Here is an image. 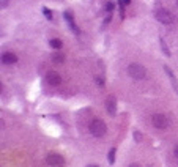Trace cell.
<instances>
[{"instance_id":"6da1fadb","label":"cell","mask_w":178,"mask_h":167,"mask_svg":"<svg viewBox=\"0 0 178 167\" xmlns=\"http://www.w3.org/2000/svg\"><path fill=\"white\" fill-rule=\"evenodd\" d=\"M88 129H90V133L93 134L95 137H103V136L106 134V131H107V126H106V123H104L103 120L95 118V120H91V122H90Z\"/></svg>"},{"instance_id":"7a4b0ae2","label":"cell","mask_w":178,"mask_h":167,"mask_svg":"<svg viewBox=\"0 0 178 167\" xmlns=\"http://www.w3.org/2000/svg\"><path fill=\"white\" fill-rule=\"evenodd\" d=\"M154 17H156L159 22H162V24H173V22H175V16L165 8H156V11H154Z\"/></svg>"},{"instance_id":"3957f363","label":"cell","mask_w":178,"mask_h":167,"mask_svg":"<svg viewBox=\"0 0 178 167\" xmlns=\"http://www.w3.org/2000/svg\"><path fill=\"white\" fill-rule=\"evenodd\" d=\"M128 74L133 77V79L140 80V79H144V77H145L147 71H145V68L142 66V65H139V63H131L129 66H128Z\"/></svg>"},{"instance_id":"277c9868","label":"cell","mask_w":178,"mask_h":167,"mask_svg":"<svg viewBox=\"0 0 178 167\" xmlns=\"http://www.w3.org/2000/svg\"><path fill=\"white\" fill-rule=\"evenodd\" d=\"M151 122H153V126L158 128V129H165V128L169 126L167 117H165V115H162V114H154L153 118H151Z\"/></svg>"},{"instance_id":"5b68a950","label":"cell","mask_w":178,"mask_h":167,"mask_svg":"<svg viewBox=\"0 0 178 167\" xmlns=\"http://www.w3.org/2000/svg\"><path fill=\"white\" fill-rule=\"evenodd\" d=\"M46 162H47L49 166H52V167H61L65 161H63V158H61L60 154H57V153H49L47 158H46Z\"/></svg>"},{"instance_id":"8992f818","label":"cell","mask_w":178,"mask_h":167,"mask_svg":"<svg viewBox=\"0 0 178 167\" xmlns=\"http://www.w3.org/2000/svg\"><path fill=\"white\" fill-rule=\"evenodd\" d=\"M106 110H107V114L115 115V112H117V101H115L114 96H107V99H106Z\"/></svg>"},{"instance_id":"52a82bcc","label":"cell","mask_w":178,"mask_h":167,"mask_svg":"<svg viewBox=\"0 0 178 167\" xmlns=\"http://www.w3.org/2000/svg\"><path fill=\"white\" fill-rule=\"evenodd\" d=\"M46 80H47L51 85H59L61 82V77L57 71H49L47 74H46Z\"/></svg>"},{"instance_id":"ba28073f","label":"cell","mask_w":178,"mask_h":167,"mask_svg":"<svg viewBox=\"0 0 178 167\" xmlns=\"http://www.w3.org/2000/svg\"><path fill=\"white\" fill-rule=\"evenodd\" d=\"M2 61L5 65H13V63H16V61H17V57L14 55L13 52H5V54H3V57H2Z\"/></svg>"},{"instance_id":"9c48e42d","label":"cell","mask_w":178,"mask_h":167,"mask_svg":"<svg viewBox=\"0 0 178 167\" xmlns=\"http://www.w3.org/2000/svg\"><path fill=\"white\" fill-rule=\"evenodd\" d=\"M164 71L167 73V76L170 77V82H172V85H173V88H175V92L178 93V84H177V77H175V74L172 73V69H170L167 65H164Z\"/></svg>"},{"instance_id":"30bf717a","label":"cell","mask_w":178,"mask_h":167,"mask_svg":"<svg viewBox=\"0 0 178 167\" xmlns=\"http://www.w3.org/2000/svg\"><path fill=\"white\" fill-rule=\"evenodd\" d=\"M65 17H66V21L69 22V25L73 27V30H74V33H79V29H77V25L73 22V17H71V14L69 13H65Z\"/></svg>"},{"instance_id":"8fae6325","label":"cell","mask_w":178,"mask_h":167,"mask_svg":"<svg viewBox=\"0 0 178 167\" xmlns=\"http://www.w3.org/2000/svg\"><path fill=\"white\" fill-rule=\"evenodd\" d=\"M49 44H51L54 49H60L61 48V41L59 40V38H54V40H51V41H49Z\"/></svg>"},{"instance_id":"7c38bea8","label":"cell","mask_w":178,"mask_h":167,"mask_svg":"<svg viewBox=\"0 0 178 167\" xmlns=\"http://www.w3.org/2000/svg\"><path fill=\"white\" fill-rule=\"evenodd\" d=\"M159 41H161V48H162V50H164V54H165L167 57H170V50H169V48H167V44H165V41L162 40V38H161Z\"/></svg>"},{"instance_id":"4fadbf2b","label":"cell","mask_w":178,"mask_h":167,"mask_svg":"<svg viewBox=\"0 0 178 167\" xmlns=\"http://www.w3.org/2000/svg\"><path fill=\"white\" fill-rule=\"evenodd\" d=\"M52 60L55 61V63H63V55H61V54H54L52 55Z\"/></svg>"},{"instance_id":"5bb4252c","label":"cell","mask_w":178,"mask_h":167,"mask_svg":"<svg viewBox=\"0 0 178 167\" xmlns=\"http://www.w3.org/2000/svg\"><path fill=\"white\" fill-rule=\"evenodd\" d=\"M115 151H117L115 148L109 150V164H114V162H115Z\"/></svg>"},{"instance_id":"9a60e30c","label":"cell","mask_w":178,"mask_h":167,"mask_svg":"<svg viewBox=\"0 0 178 167\" xmlns=\"http://www.w3.org/2000/svg\"><path fill=\"white\" fill-rule=\"evenodd\" d=\"M112 10H114V2H107L106 3V11H109V13H110Z\"/></svg>"},{"instance_id":"2e32d148","label":"cell","mask_w":178,"mask_h":167,"mask_svg":"<svg viewBox=\"0 0 178 167\" xmlns=\"http://www.w3.org/2000/svg\"><path fill=\"white\" fill-rule=\"evenodd\" d=\"M43 13L46 14V17H47V19H52V13H51L47 8H43Z\"/></svg>"},{"instance_id":"e0dca14e","label":"cell","mask_w":178,"mask_h":167,"mask_svg":"<svg viewBox=\"0 0 178 167\" xmlns=\"http://www.w3.org/2000/svg\"><path fill=\"white\" fill-rule=\"evenodd\" d=\"M134 137H136V142H140L142 140V136H140L139 131H134Z\"/></svg>"},{"instance_id":"ac0fdd59","label":"cell","mask_w":178,"mask_h":167,"mask_svg":"<svg viewBox=\"0 0 178 167\" xmlns=\"http://www.w3.org/2000/svg\"><path fill=\"white\" fill-rule=\"evenodd\" d=\"M173 153H175V156H177V158H178V145H177V147H175V150H173Z\"/></svg>"},{"instance_id":"d6986e66","label":"cell","mask_w":178,"mask_h":167,"mask_svg":"<svg viewBox=\"0 0 178 167\" xmlns=\"http://www.w3.org/2000/svg\"><path fill=\"white\" fill-rule=\"evenodd\" d=\"M123 3H125V5H129V3H131V0H123Z\"/></svg>"},{"instance_id":"ffe728a7","label":"cell","mask_w":178,"mask_h":167,"mask_svg":"<svg viewBox=\"0 0 178 167\" xmlns=\"http://www.w3.org/2000/svg\"><path fill=\"white\" fill-rule=\"evenodd\" d=\"M128 167H140V166H139V164H129Z\"/></svg>"},{"instance_id":"44dd1931","label":"cell","mask_w":178,"mask_h":167,"mask_svg":"<svg viewBox=\"0 0 178 167\" xmlns=\"http://www.w3.org/2000/svg\"><path fill=\"white\" fill-rule=\"evenodd\" d=\"M88 167H98V166H88Z\"/></svg>"}]
</instances>
